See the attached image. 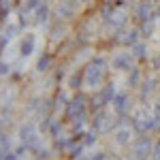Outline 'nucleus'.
Segmentation results:
<instances>
[{
    "label": "nucleus",
    "instance_id": "obj_4",
    "mask_svg": "<svg viewBox=\"0 0 160 160\" xmlns=\"http://www.w3.org/2000/svg\"><path fill=\"white\" fill-rule=\"evenodd\" d=\"M132 15H135V19H139V22L145 24V22H152V19L156 22V15H158V13L152 11V4L143 0V2H139V4L135 7V13H132Z\"/></svg>",
    "mask_w": 160,
    "mask_h": 160
},
{
    "label": "nucleus",
    "instance_id": "obj_7",
    "mask_svg": "<svg viewBox=\"0 0 160 160\" xmlns=\"http://www.w3.org/2000/svg\"><path fill=\"white\" fill-rule=\"evenodd\" d=\"M34 43H37V38H34V34H26L24 41H22V47H19V53L24 56V58H28V56H32V51H34Z\"/></svg>",
    "mask_w": 160,
    "mask_h": 160
},
{
    "label": "nucleus",
    "instance_id": "obj_10",
    "mask_svg": "<svg viewBox=\"0 0 160 160\" xmlns=\"http://www.w3.org/2000/svg\"><path fill=\"white\" fill-rule=\"evenodd\" d=\"M32 135H37V124H34V122L22 124V128H19V139H22V141H26L28 137H32Z\"/></svg>",
    "mask_w": 160,
    "mask_h": 160
},
{
    "label": "nucleus",
    "instance_id": "obj_6",
    "mask_svg": "<svg viewBox=\"0 0 160 160\" xmlns=\"http://www.w3.org/2000/svg\"><path fill=\"white\" fill-rule=\"evenodd\" d=\"M56 11H58V15H60L62 19H71V17H75V13H77V2L75 0H60Z\"/></svg>",
    "mask_w": 160,
    "mask_h": 160
},
{
    "label": "nucleus",
    "instance_id": "obj_17",
    "mask_svg": "<svg viewBox=\"0 0 160 160\" xmlns=\"http://www.w3.org/2000/svg\"><path fill=\"white\" fill-rule=\"evenodd\" d=\"M81 79H83V73H79V75H73V77H71V81H68V86L73 88V90H77V88L81 86Z\"/></svg>",
    "mask_w": 160,
    "mask_h": 160
},
{
    "label": "nucleus",
    "instance_id": "obj_3",
    "mask_svg": "<svg viewBox=\"0 0 160 160\" xmlns=\"http://www.w3.org/2000/svg\"><path fill=\"white\" fill-rule=\"evenodd\" d=\"M132 60H135V56L130 51H120L111 58V66L115 71H132Z\"/></svg>",
    "mask_w": 160,
    "mask_h": 160
},
{
    "label": "nucleus",
    "instance_id": "obj_11",
    "mask_svg": "<svg viewBox=\"0 0 160 160\" xmlns=\"http://www.w3.org/2000/svg\"><path fill=\"white\" fill-rule=\"evenodd\" d=\"M98 96L102 98V102H113V98L118 96V94H115V83H107Z\"/></svg>",
    "mask_w": 160,
    "mask_h": 160
},
{
    "label": "nucleus",
    "instance_id": "obj_12",
    "mask_svg": "<svg viewBox=\"0 0 160 160\" xmlns=\"http://www.w3.org/2000/svg\"><path fill=\"white\" fill-rule=\"evenodd\" d=\"M47 19H49V7L45 4V2H41L37 9V24H47Z\"/></svg>",
    "mask_w": 160,
    "mask_h": 160
},
{
    "label": "nucleus",
    "instance_id": "obj_22",
    "mask_svg": "<svg viewBox=\"0 0 160 160\" xmlns=\"http://www.w3.org/2000/svg\"><path fill=\"white\" fill-rule=\"evenodd\" d=\"M15 32H17V26L11 24L9 28H7V32H4V34H7V37H15Z\"/></svg>",
    "mask_w": 160,
    "mask_h": 160
},
{
    "label": "nucleus",
    "instance_id": "obj_16",
    "mask_svg": "<svg viewBox=\"0 0 160 160\" xmlns=\"http://www.w3.org/2000/svg\"><path fill=\"white\" fill-rule=\"evenodd\" d=\"M49 64H51V58H49V56H47V53H45V56H43V58L38 60L37 68H38V71H41V73H43V71H47V68H49Z\"/></svg>",
    "mask_w": 160,
    "mask_h": 160
},
{
    "label": "nucleus",
    "instance_id": "obj_8",
    "mask_svg": "<svg viewBox=\"0 0 160 160\" xmlns=\"http://www.w3.org/2000/svg\"><path fill=\"white\" fill-rule=\"evenodd\" d=\"M128 96L126 94H118L115 98H113V109H115V113H120V115H124L126 111H128Z\"/></svg>",
    "mask_w": 160,
    "mask_h": 160
},
{
    "label": "nucleus",
    "instance_id": "obj_25",
    "mask_svg": "<svg viewBox=\"0 0 160 160\" xmlns=\"http://www.w3.org/2000/svg\"><path fill=\"white\" fill-rule=\"evenodd\" d=\"M154 156H156V160H160V143L154 148Z\"/></svg>",
    "mask_w": 160,
    "mask_h": 160
},
{
    "label": "nucleus",
    "instance_id": "obj_24",
    "mask_svg": "<svg viewBox=\"0 0 160 160\" xmlns=\"http://www.w3.org/2000/svg\"><path fill=\"white\" fill-rule=\"evenodd\" d=\"M11 73V64H7V62H2V75Z\"/></svg>",
    "mask_w": 160,
    "mask_h": 160
},
{
    "label": "nucleus",
    "instance_id": "obj_13",
    "mask_svg": "<svg viewBox=\"0 0 160 160\" xmlns=\"http://www.w3.org/2000/svg\"><path fill=\"white\" fill-rule=\"evenodd\" d=\"M130 49H132L130 53L135 56V60H143V58L148 56V45H145V43H141V41H139L137 45H132Z\"/></svg>",
    "mask_w": 160,
    "mask_h": 160
},
{
    "label": "nucleus",
    "instance_id": "obj_14",
    "mask_svg": "<svg viewBox=\"0 0 160 160\" xmlns=\"http://www.w3.org/2000/svg\"><path fill=\"white\" fill-rule=\"evenodd\" d=\"M139 37H141V32H139V30H130V32H126V37H124L122 41L126 43V45H130V47H132V45L139 43Z\"/></svg>",
    "mask_w": 160,
    "mask_h": 160
},
{
    "label": "nucleus",
    "instance_id": "obj_21",
    "mask_svg": "<svg viewBox=\"0 0 160 160\" xmlns=\"http://www.w3.org/2000/svg\"><path fill=\"white\" fill-rule=\"evenodd\" d=\"M2 160H17V154H13V152H2Z\"/></svg>",
    "mask_w": 160,
    "mask_h": 160
},
{
    "label": "nucleus",
    "instance_id": "obj_23",
    "mask_svg": "<svg viewBox=\"0 0 160 160\" xmlns=\"http://www.w3.org/2000/svg\"><path fill=\"white\" fill-rule=\"evenodd\" d=\"M90 160H107V156H105L102 152H98V154H94V156H92Z\"/></svg>",
    "mask_w": 160,
    "mask_h": 160
},
{
    "label": "nucleus",
    "instance_id": "obj_9",
    "mask_svg": "<svg viewBox=\"0 0 160 160\" xmlns=\"http://www.w3.org/2000/svg\"><path fill=\"white\" fill-rule=\"evenodd\" d=\"M130 139H132V130H130L128 126H122V128L115 132V143H118V145H128Z\"/></svg>",
    "mask_w": 160,
    "mask_h": 160
},
{
    "label": "nucleus",
    "instance_id": "obj_18",
    "mask_svg": "<svg viewBox=\"0 0 160 160\" xmlns=\"http://www.w3.org/2000/svg\"><path fill=\"white\" fill-rule=\"evenodd\" d=\"M152 90H154V81H152V79H148V81H143V88H141V94L145 96V94H149Z\"/></svg>",
    "mask_w": 160,
    "mask_h": 160
},
{
    "label": "nucleus",
    "instance_id": "obj_20",
    "mask_svg": "<svg viewBox=\"0 0 160 160\" xmlns=\"http://www.w3.org/2000/svg\"><path fill=\"white\" fill-rule=\"evenodd\" d=\"M62 130V124L58 122H51V137H58V132Z\"/></svg>",
    "mask_w": 160,
    "mask_h": 160
},
{
    "label": "nucleus",
    "instance_id": "obj_2",
    "mask_svg": "<svg viewBox=\"0 0 160 160\" xmlns=\"http://www.w3.org/2000/svg\"><path fill=\"white\" fill-rule=\"evenodd\" d=\"M149 154H154V145L149 141V137H139L132 145V158L135 160H145Z\"/></svg>",
    "mask_w": 160,
    "mask_h": 160
},
{
    "label": "nucleus",
    "instance_id": "obj_5",
    "mask_svg": "<svg viewBox=\"0 0 160 160\" xmlns=\"http://www.w3.org/2000/svg\"><path fill=\"white\" fill-rule=\"evenodd\" d=\"M83 109H86V100H83V96H77V98H73L68 102L66 118H68V120H75V118H79V115H86Z\"/></svg>",
    "mask_w": 160,
    "mask_h": 160
},
{
    "label": "nucleus",
    "instance_id": "obj_1",
    "mask_svg": "<svg viewBox=\"0 0 160 160\" xmlns=\"http://www.w3.org/2000/svg\"><path fill=\"white\" fill-rule=\"evenodd\" d=\"M105 66H107V62L102 60V58H94L92 64L83 71V86L98 88L100 83H102V79H105V73H107Z\"/></svg>",
    "mask_w": 160,
    "mask_h": 160
},
{
    "label": "nucleus",
    "instance_id": "obj_19",
    "mask_svg": "<svg viewBox=\"0 0 160 160\" xmlns=\"http://www.w3.org/2000/svg\"><path fill=\"white\" fill-rule=\"evenodd\" d=\"M137 81H139V71H137V68H132V71H130V77H128V83L135 88Z\"/></svg>",
    "mask_w": 160,
    "mask_h": 160
},
{
    "label": "nucleus",
    "instance_id": "obj_15",
    "mask_svg": "<svg viewBox=\"0 0 160 160\" xmlns=\"http://www.w3.org/2000/svg\"><path fill=\"white\" fill-rule=\"evenodd\" d=\"M124 22H126V15H124V13H113L109 17V24L113 26V28H122Z\"/></svg>",
    "mask_w": 160,
    "mask_h": 160
}]
</instances>
